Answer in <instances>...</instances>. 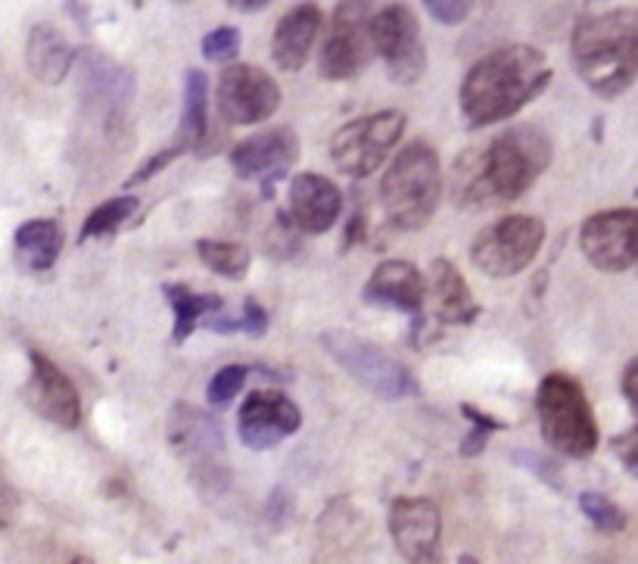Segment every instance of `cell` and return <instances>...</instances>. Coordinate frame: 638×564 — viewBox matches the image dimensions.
Segmentation results:
<instances>
[{"label": "cell", "mask_w": 638, "mask_h": 564, "mask_svg": "<svg viewBox=\"0 0 638 564\" xmlns=\"http://www.w3.org/2000/svg\"><path fill=\"white\" fill-rule=\"evenodd\" d=\"M552 82L545 53L530 44H504L477 60L461 82V116L471 128H487L517 116Z\"/></svg>", "instance_id": "cell-1"}, {"label": "cell", "mask_w": 638, "mask_h": 564, "mask_svg": "<svg viewBox=\"0 0 638 564\" xmlns=\"http://www.w3.org/2000/svg\"><path fill=\"white\" fill-rule=\"evenodd\" d=\"M552 166V140L533 125H517L499 135L477 159V171H458V200L464 206H487L517 200Z\"/></svg>", "instance_id": "cell-2"}, {"label": "cell", "mask_w": 638, "mask_h": 564, "mask_svg": "<svg viewBox=\"0 0 638 564\" xmlns=\"http://www.w3.org/2000/svg\"><path fill=\"white\" fill-rule=\"evenodd\" d=\"M573 66L598 97H620L638 79V10H607L579 19Z\"/></svg>", "instance_id": "cell-3"}, {"label": "cell", "mask_w": 638, "mask_h": 564, "mask_svg": "<svg viewBox=\"0 0 638 564\" xmlns=\"http://www.w3.org/2000/svg\"><path fill=\"white\" fill-rule=\"evenodd\" d=\"M439 200H442V166L437 150L427 140H415L399 150L384 175L380 185L384 212L396 228L415 231L433 219Z\"/></svg>", "instance_id": "cell-4"}, {"label": "cell", "mask_w": 638, "mask_h": 564, "mask_svg": "<svg viewBox=\"0 0 638 564\" xmlns=\"http://www.w3.org/2000/svg\"><path fill=\"white\" fill-rule=\"evenodd\" d=\"M538 428L561 456L586 459L598 446V421L583 384L571 375H548L536 394Z\"/></svg>", "instance_id": "cell-5"}, {"label": "cell", "mask_w": 638, "mask_h": 564, "mask_svg": "<svg viewBox=\"0 0 638 564\" xmlns=\"http://www.w3.org/2000/svg\"><path fill=\"white\" fill-rule=\"evenodd\" d=\"M168 446L187 464L194 483L206 493H224L231 487V464L224 452V434L206 411L178 403L168 411Z\"/></svg>", "instance_id": "cell-6"}, {"label": "cell", "mask_w": 638, "mask_h": 564, "mask_svg": "<svg viewBox=\"0 0 638 564\" xmlns=\"http://www.w3.org/2000/svg\"><path fill=\"white\" fill-rule=\"evenodd\" d=\"M318 343L346 375H353L374 396H380V399L418 396V380L411 377L402 362H396L365 337L349 334V331H324Z\"/></svg>", "instance_id": "cell-7"}, {"label": "cell", "mask_w": 638, "mask_h": 564, "mask_svg": "<svg viewBox=\"0 0 638 564\" xmlns=\"http://www.w3.org/2000/svg\"><path fill=\"white\" fill-rule=\"evenodd\" d=\"M374 56V7L370 0H339L331 32L321 48V75L327 82L355 79Z\"/></svg>", "instance_id": "cell-8"}, {"label": "cell", "mask_w": 638, "mask_h": 564, "mask_svg": "<svg viewBox=\"0 0 638 564\" xmlns=\"http://www.w3.org/2000/svg\"><path fill=\"white\" fill-rule=\"evenodd\" d=\"M405 132V116L399 109H380L343 125L331 140L334 166L349 178H368L384 166Z\"/></svg>", "instance_id": "cell-9"}, {"label": "cell", "mask_w": 638, "mask_h": 564, "mask_svg": "<svg viewBox=\"0 0 638 564\" xmlns=\"http://www.w3.org/2000/svg\"><path fill=\"white\" fill-rule=\"evenodd\" d=\"M545 243V224L533 216H508L483 228L471 247L473 265L489 278H514L533 265Z\"/></svg>", "instance_id": "cell-10"}, {"label": "cell", "mask_w": 638, "mask_h": 564, "mask_svg": "<svg viewBox=\"0 0 638 564\" xmlns=\"http://www.w3.org/2000/svg\"><path fill=\"white\" fill-rule=\"evenodd\" d=\"M374 51L384 56L396 85H415L427 72L423 34L405 3H389L380 13H374Z\"/></svg>", "instance_id": "cell-11"}, {"label": "cell", "mask_w": 638, "mask_h": 564, "mask_svg": "<svg viewBox=\"0 0 638 564\" xmlns=\"http://www.w3.org/2000/svg\"><path fill=\"white\" fill-rule=\"evenodd\" d=\"M579 247L598 272L617 274L638 262V209H605L588 216Z\"/></svg>", "instance_id": "cell-12"}, {"label": "cell", "mask_w": 638, "mask_h": 564, "mask_svg": "<svg viewBox=\"0 0 638 564\" xmlns=\"http://www.w3.org/2000/svg\"><path fill=\"white\" fill-rule=\"evenodd\" d=\"M219 116L231 125H255L271 119L281 106V87L265 69L237 63L219 79Z\"/></svg>", "instance_id": "cell-13"}, {"label": "cell", "mask_w": 638, "mask_h": 564, "mask_svg": "<svg viewBox=\"0 0 638 564\" xmlns=\"http://www.w3.org/2000/svg\"><path fill=\"white\" fill-rule=\"evenodd\" d=\"M300 159V137L293 128H269L240 140L231 150V166L240 178H252L271 190Z\"/></svg>", "instance_id": "cell-14"}, {"label": "cell", "mask_w": 638, "mask_h": 564, "mask_svg": "<svg viewBox=\"0 0 638 564\" xmlns=\"http://www.w3.org/2000/svg\"><path fill=\"white\" fill-rule=\"evenodd\" d=\"M209 132V79L202 69H187L185 75V106H181V122H178V135L175 140H168V147H163L159 154L147 159L140 169L132 175V185H140L153 178L156 171H163L168 163H175L178 156H185L187 150H197Z\"/></svg>", "instance_id": "cell-15"}, {"label": "cell", "mask_w": 638, "mask_h": 564, "mask_svg": "<svg viewBox=\"0 0 638 564\" xmlns=\"http://www.w3.org/2000/svg\"><path fill=\"white\" fill-rule=\"evenodd\" d=\"M300 428H303V411L290 396L278 390H255L247 396L237 421L240 440L250 449H271Z\"/></svg>", "instance_id": "cell-16"}, {"label": "cell", "mask_w": 638, "mask_h": 564, "mask_svg": "<svg viewBox=\"0 0 638 564\" xmlns=\"http://www.w3.org/2000/svg\"><path fill=\"white\" fill-rule=\"evenodd\" d=\"M32 375L25 384V399L44 421H51L56 428L75 430L82 425V399L75 384L63 375V368H56L48 356L32 353Z\"/></svg>", "instance_id": "cell-17"}, {"label": "cell", "mask_w": 638, "mask_h": 564, "mask_svg": "<svg viewBox=\"0 0 638 564\" xmlns=\"http://www.w3.org/2000/svg\"><path fill=\"white\" fill-rule=\"evenodd\" d=\"M389 533L408 562H433L442 543V514L430 499H396L389 509Z\"/></svg>", "instance_id": "cell-18"}, {"label": "cell", "mask_w": 638, "mask_h": 564, "mask_svg": "<svg viewBox=\"0 0 638 564\" xmlns=\"http://www.w3.org/2000/svg\"><path fill=\"white\" fill-rule=\"evenodd\" d=\"M290 219L300 224L305 234H324L331 231L343 212V194L331 178L324 175H296L290 181Z\"/></svg>", "instance_id": "cell-19"}, {"label": "cell", "mask_w": 638, "mask_h": 564, "mask_svg": "<svg viewBox=\"0 0 638 564\" xmlns=\"http://www.w3.org/2000/svg\"><path fill=\"white\" fill-rule=\"evenodd\" d=\"M365 303L384 309H399L408 315H420L423 300H427V284L420 272L405 262V259H387L377 265V272L370 274L365 284Z\"/></svg>", "instance_id": "cell-20"}, {"label": "cell", "mask_w": 638, "mask_h": 564, "mask_svg": "<svg viewBox=\"0 0 638 564\" xmlns=\"http://www.w3.org/2000/svg\"><path fill=\"white\" fill-rule=\"evenodd\" d=\"M321 19L324 17H321V10L315 3H300V7H293L278 22L274 38H271V60H274V66L284 69V72H300L308 63L312 48L318 41Z\"/></svg>", "instance_id": "cell-21"}, {"label": "cell", "mask_w": 638, "mask_h": 564, "mask_svg": "<svg viewBox=\"0 0 638 564\" xmlns=\"http://www.w3.org/2000/svg\"><path fill=\"white\" fill-rule=\"evenodd\" d=\"M135 72L128 66H118L109 56H87L84 60V94L103 109L109 119H122L135 101Z\"/></svg>", "instance_id": "cell-22"}, {"label": "cell", "mask_w": 638, "mask_h": 564, "mask_svg": "<svg viewBox=\"0 0 638 564\" xmlns=\"http://www.w3.org/2000/svg\"><path fill=\"white\" fill-rule=\"evenodd\" d=\"M25 63H29L38 82L60 85V82H66V75L72 72L75 51L53 25H34L29 32V44H25Z\"/></svg>", "instance_id": "cell-23"}, {"label": "cell", "mask_w": 638, "mask_h": 564, "mask_svg": "<svg viewBox=\"0 0 638 564\" xmlns=\"http://www.w3.org/2000/svg\"><path fill=\"white\" fill-rule=\"evenodd\" d=\"M430 288H433V300H437L439 322L446 325H471L480 315V306L473 303L471 288L461 278L449 259H437L433 262V274H430Z\"/></svg>", "instance_id": "cell-24"}, {"label": "cell", "mask_w": 638, "mask_h": 564, "mask_svg": "<svg viewBox=\"0 0 638 564\" xmlns=\"http://www.w3.org/2000/svg\"><path fill=\"white\" fill-rule=\"evenodd\" d=\"M13 243H17V262L25 272H48L63 250V228L53 219H32L19 224Z\"/></svg>", "instance_id": "cell-25"}, {"label": "cell", "mask_w": 638, "mask_h": 564, "mask_svg": "<svg viewBox=\"0 0 638 564\" xmlns=\"http://www.w3.org/2000/svg\"><path fill=\"white\" fill-rule=\"evenodd\" d=\"M163 293H166L168 306L175 312V334H171L175 343H185L197 327L206 325L216 312L224 309L221 296H216V293H194L185 284H166Z\"/></svg>", "instance_id": "cell-26"}, {"label": "cell", "mask_w": 638, "mask_h": 564, "mask_svg": "<svg viewBox=\"0 0 638 564\" xmlns=\"http://www.w3.org/2000/svg\"><path fill=\"white\" fill-rule=\"evenodd\" d=\"M197 253H200L202 265L206 269H212L221 278H243V274L250 272V253H247V247H240V243H228V240H209L202 238L197 243Z\"/></svg>", "instance_id": "cell-27"}, {"label": "cell", "mask_w": 638, "mask_h": 564, "mask_svg": "<svg viewBox=\"0 0 638 564\" xmlns=\"http://www.w3.org/2000/svg\"><path fill=\"white\" fill-rule=\"evenodd\" d=\"M137 212V197L132 194H122V197H113L101 203L87 219H84V228L79 238L91 240V238H106V234H116L122 224L128 222L132 216Z\"/></svg>", "instance_id": "cell-28"}, {"label": "cell", "mask_w": 638, "mask_h": 564, "mask_svg": "<svg viewBox=\"0 0 638 564\" xmlns=\"http://www.w3.org/2000/svg\"><path fill=\"white\" fill-rule=\"evenodd\" d=\"M579 509H583V514H586L598 531L620 533L623 528H626V514H623L610 499L602 497V493H592V490L583 493V497H579Z\"/></svg>", "instance_id": "cell-29"}, {"label": "cell", "mask_w": 638, "mask_h": 564, "mask_svg": "<svg viewBox=\"0 0 638 564\" xmlns=\"http://www.w3.org/2000/svg\"><path fill=\"white\" fill-rule=\"evenodd\" d=\"M247 377H250V368H247V365H224L219 375L212 377V384H209V403L224 409V406L243 390Z\"/></svg>", "instance_id": "cell-30"}, {"label": "cell", "mask_w": 638, "mask_h": 564, "mask_svg": "<svg viewBox=\"0 0 638 564\" xmlns=\"http://www.w3.org/2000/svg\"><path fill=\"white\" fill-rule=\"evenodd\" d=\"M300 224L290 219V212H278V219L271 224L269 231V253L278 259L293 257V253H300Z\"/></svg>", "instance_id": "cell-31"}, {"label": "cell", "mask_w": 638, "mask_h": 564, "mask_svg": "<svg viewBox=\"0 0 638 564\" xmlns=\"http://www.w3.org/2000/svg\"><path fill=\"white\" fill-rule=\"evenodd\" d=\"M237 51H240V32L231 25H221L202 38V56L209 63H228V60H234Z\"/></svg>", "instance_id": "cell-32"}, {"label": "cell", "mask_w": 638, "mask_h": 564, "mask_svg": "<svg viewBox=\"0 0 638 564\" xmlns=\"http://www.w3.org/2000/svg\"><path fill=\"white\" fill-rule=\"evenodd\" d=\"M461 411L468 415V421L473 425V434H468V440L461 446V456H477V452L487 446L489 434H492V430H502L504 425L495 421V418H489V415H483L480 409H473V406H461Z\"/></svg>", "instance_id": "cell-33"}, {"label": "cell", "mask_w": 638, "mask_h": 564, "mask_svg": "<svg viewBox=\"0 0 638 564\" xmlns=\"http://www.w3.org/2000/svg\"><path fill=\"white\" fill-rule=\"evenodd\" d=\"M423 7L442 25H461L464 19L471 17L473 0H423Z\"/></svg>", "instance_id": "cell-34"}, {"label": "cell", "mask_w": 638, "mask_h": 564, "mask_svg": "<svg viewBox=\"0 0 638 564\" xmlns=\"http://www.w3.org/2000/svg\"><path fill=\"white\" fill-rule=\"evenodd\" d=\"M240 331L250 334V337H262L269 331V312L259 306L255 300H247L243 303V312H240Z\"/></svg>", "instance_id": "cell-35"}, {"label": "cell", "mask_w": 638, "mask_h": 564, "mask_svg": "<svg viewBox=\"0 0 638 564\" xmlns=\"http://www.w3.org/2000/svg\"><path fill=\"white\" fill-rule=\"evenodd\" d=\"M614 452L620 456V462L626 464V471H629L632 478H638V428L617 437V440H614Z\"/></svg>", "instance_id": "cell-36"}, {"label": "cell", "mask_w": 638, "mask_h": 564, "mask_svg": "<svg viewBox=\"0 0 638 564\" xmlns=\"http://www.w3.org/2000/svg\"><path fill=\"white\" fill-rule=\"evenodd\" d=\"M623 396H626L629 409L638 415V359L629 362V368L623 372Z\"/></svg>", "instance_id": "cell-37"}, {"label": "cell", "mask_w": 638, "mask_h": 564, "mask_svg": "<svg viewBox=\"0 0 638 564\" xmlns=\"http://www.w3.org/2000/svg\"><path fill=\"white\" fill-rule=\"evenodd\" d=\"M234 10H240V13H259V10H265L271 0H228Z\"/></svg>", "instance_id": "cell-38"}, {"label": "cell", "mask_w": 638, "mask_h": 564, "mask_svg": "<svg viewBox=\"0 0 638 564\" xmlns=\"http://www.w3.org/2000/svg\"><path fill=\"white\" fill-rule=\"evenodd\" d=\"M3 493H7V490H3V483H0V497H3Z\"/></svg>", "instance_id": "cell-39"}]
</instances>
